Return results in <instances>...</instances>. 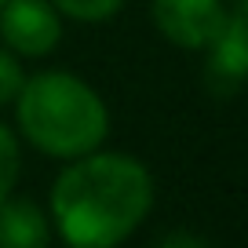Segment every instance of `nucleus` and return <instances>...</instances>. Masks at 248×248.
I'll return each mask as SVG.
<instances>
[{
    "instance_id": "nucleus-2",
    "label": "nucleus",
    "mask_w": 248,
    "mask_h": 248,
    "mask_svg": "<svg viewBox=\"0 0 248 248\" xmlns=\"http://www.w3.org/2000/svg\"><path fill=\"white\" fill-rule=\"evenodd\" d=\"M15 117L22 139L59 161L92 154L109 135V109L102 95L70 70L26 77L15 95Z\"/></svg>"
},
{
    "instance_id": "nucleus-4",
    "label": "nucleus",
    "mask_w": 248,
    "mask_h": 248,
    "mask_svg": "<svg viewBox=\"0 0 248 248\" xmlns=\"http://www.w3.org/2000/svg\"><path fill=\"white\" fill-rule=\"evenodd\" d=\"M226 11V0H150L157 33L183 51H204L223 30Z\"/></svg>"
},
{
    "instance_id": "nucleus-9",
    "label": "nucleus",
    "mask_w": 248,
    "mask_h": 248,
    "mask_svg": "<svg viewBox=\"0 0 248 248\" xmlns=\"http://www.w3.org/2000/svg\"><path fill=\"white\" fill-rule=\"evenodd\" d=\"M22 80H26V73H22V66H18V59L8 51V47H0V106L15 102Z\"/></svg>"
},
{
    "instance_id": "nucleus-11",
    "label": "nucleus",
    "mask_w": 248,
    "mask_h": 248,
    "mask_svg": "<svg viewBox=\"0 0 248 248\" xmlns=\"http://www.w3.org/2000/svg\"><path fill=\"white\" fill-rule=\"evenodd\" d=\"M0 4H4V0H0Z\"/></svg>"
},
{
    "instance_id": "nucleus-10",
    "label": "nucleus",
    "mask_w": 248,
    "mask_h": 248,
    "mask_svg": "<svg viewBox=\"0 0 248 248\" xmlns=\"http://www.w3.org/2000/svg\"><path fill=\"white\" fill-rule=\"evenodd\" d=\"M157 248H208L201 237H194V233H186V230H175V233H168V237L161 241Z\"/></svg>"
},
{
    "instance_id": "nucleus-5",
    "label": "nucleus",
    "mask_w": 248,
    "mask_h": 248,
    "mask_svg": "<svg viewBox=\"0 0 248 248\" xmlns=\"http://www.w3.org/2000/svg\"><path fill=\"white\" fill-rule=\"evenodd\" d=\"M208 77L223 88H237L248 73V0H233L223 30L208 47Z\"/></svg>"
},
{
    "instance_id": "nucleus-6",
    "label": "nucleus",
    "mask_w": 248,
    "mask_h": 248,
    "mask_svg": "<svg viewBox=\"0 0 248 248\" xmlns=\"http://www.w3.org/2000/svg\"><path fill=\"white\" fill-rule=\"evenodd\" d=\"M51 219L30 197L0 201V248H47Z\"/></svg>"
},
{
    "instance_id": "nucleus-8",
    "label": "nucleus",
    "mask_w": 248,
    "mask_h": 248,
    "mask_svg": "<svg viewBox=\"0 0 248 248\" xmlns=\"http://www.w3.org/2000/svg\"><path fill=\"white\" fill-rule=\"evenodd\" d=\"M18 171H22V150H18L15 132L0 121V201L15 194Z\"/></svg>"
},
{
    "instance_id": "nucleus-1",
    "label": "nucleus",
    "mask_w": 248,
    "mask_h": 248,
    "mask_svg": "<svg viewBox=\"0 0 248 248\" xmlns=\"http://www.w3.org/2000/svg\"><path fill=\"white\" fill-rule=\"evenodd\" d=\"M47 208L70 248H117L154 208V175L139 157L99 146L59 171Z\"/></svg>"
},
{
    "instance_id": "nucleus-7",
    "label": "nucleus",
    "mask_w": 248,
    "mask_h": 248,
    "mask_svg": "<svg viewBox=\"0 0 248 248\" xmlns=\"http://www.w3.org/2000/svg\"><path fill=\"white\" fill-rule=\"evenodd\" d=\"M51 8L62 18H73V22H84V26H99V22H109L124 8V0H51Z\"/></svg>"
},
{
    "instance_id": "nucleus-3",
    "label": "nucleus",
    "mask_w": 248,
    "mask_h": 248,
    "mask_svg": "<svg viewBox=\"0 0 248 248\" xmlns=\"http://www.w3.org/2000/svg\"><path fill=\"white\" fill-rule=\"evenodd\" d=\"M0 40L15 59L51 55L62 40V15L51 8V0H4Z\"/></svg>"
}]
</instances>
